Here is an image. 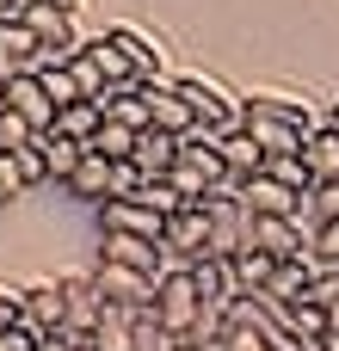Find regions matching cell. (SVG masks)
Masks as SVG:
<instances>
[{
	"instance_id": "cell-23",
	"label": "cell",
	"mask_w": 339,
	"mask_h": 351,
	"mask_svg": "<svg viewBox=\"0 0 339 351\" xmlns=\"http://www.w3.org/2000/svg\"><path fill=\"white\" fill-rule=\"evenodd\" d=\"M136 148H142V130H130V123H117V117H105V130L93 136V154H105L111 167L136 160Z\"/></svg>"
},
{
	"instance_id": "cell-18",
	"label": "cell",
	"mask_w": 339,
	"mask_h": 351,
	"mask_svg": "<svg viewBox=\"0 0 339 351\" xmlns=\"http://www.w3.org/2000/svg\"><path fill=\"white\" fill-rule=\"evenodd\" d=\"M136 167H142V179H173V167H179V136H167V130H142Z\"/></svg>"
},
{
	"instance_id": "cell-16",
	"label": "cell",
	"mask_w": 339,
	"mask_h": 351,
	"mask_svg": "<svg viewBox=\"0 0 339 351\" xmlns=\"http://www.w3.org/2000/svg\"><path fill=\"white\" fill-rule=\"evenodd\" d=\"M68 191H74L80 204H111V197H117V167H111L105 154H86L80 173L68 179Z\"/></svg>"
},
{
	"instance_id": "cell-19",
	"label": "cell",
	"mask_w": 339,
	"mask_h": 351,
	"mask_svg": "<svg viewBox=\"0 0 339 351\" xmlns=\"http://www.w3.org/2000/svg\"><path fill=\"white\" fill-rule=\"evenodd\" d=\"M93 351H136V308L105 302V321L93 327Z\"/></svg>"
},
{
	"instance_id": "cell-12",
	"label": "cell",
	"mask_w": 339,
	"mask_h": 351,
	"mask_svg": "<svg viewBox=\"0 0 339 351\" xmlns=\"http://www.w3.org/2000/svg\"><path fill=\"white\" fill-rule=\"evenodd\" d=\"M247 111H253V117H272V123H284V130H296V136H315V130H321L315 105H309V99H290V93H253Z\"/></svg>"
},
{
	"instance_id": "cell-42",
	"label": "cell",
	"mask_w": 339,
	"mask_h": 351,
	"mask_svg": "<svg viewBox=\"0 0 339 351\" xmlns=\"http://www.w3.org/2000/svg\"><path fill=\"white\" fill-rule=\"evenodd\" d=\"M6 80H12V74H6V68H0V99H6Z\"/></svg>"
},
{
	"instance_id": "cell-34",
	"label": "cell",
	"mask_w": 339,
	"mask_h": 351,
	"mask_svg": "<svg viewBox=\"0 0 339 351\" xmlns=\"http://www.w3.org/2000/svg\"><path fill=\"white\" fill-rule=\"evenodd\" d=\"M12 160H19V167H25V179H31V185H43V179H49V160H43V136H37V142H31V148H19V154H12Z\"/></svg>"
},
{
	"instance_id": "cell-33",
	"label": "cell",
	"mask_w": 339,
	"mask_h": 351,
	"mask_svg": "<svg viewBox=\"0 0 339 351\" xmlns=\"http://www.w3.org/2000/svg\"><path fill=\"white\" fill-rule=\"evenodd\" d=\"M315 265H339V222H321L315 228V253H309Z\"/></svg>"
},
{
	"instance_id": "cell-6",
	"label": "cell",
	"mask_w": 339,
	"mask_h": 351,
	"mask_svg": "<svg viewBox=\"0 0 339 351\" xmlns=\"http://www.w3.org/2000/svg\"><path fill=\"white\" fill-rule=\"evenodd\" d=\"M167 253H173V265L210 259V204H185V210L167 222Z\"/></svg>"
},
{
	"instance_id": "cell-5",
	"label": "cell",
	"mask_w": 339,
	"mask_h": 351,
	"mask_svg": "<svg viewBox=\"0 0 339 351\" xmlns=\"http://www.w3.org/2000/svg\"><path fill=\"white\" fill-rule=\"evenodd\" d=\"M99 234H136V241L167 247V216L148 210L142 197H111V204H99Z\"/></svg>"
},
{
	"instance_id": "cell-22",
	"label": "cell",
	"mask_w": 339,
	"mask_h": 351,
	"mask_svg": "<svg viewBox=\"0 0 339 351\" xmlns=\"http://www.w3.org/2000/svg\"><path fill=\"white\" fill-rule=\"evenodd\" d=\"M99 130H105V105H99V99H80V105H68V111L56 117V136H74V142H86V148H93Z\"/></svg>"
},
{
	"instance_id": "cell-2",
	"label": "cell",
	"mask_w": 339,
	"mask_h": 351,
	"mask_svg": "<svg viewBox=\"0 0 339 351\" xmlns=\"http://www.w3.org/2000/svg\"><path fill=\"white\" fill-rule=\"evenodd\" d=\"M154 315H161V327H167V333H179V339H191V333H198V321H204V296H198L191 265H173V271L154 284Z\"/></svg>"
},
{
	"instance_id": "cell-30",
	"label": "cell",
	"mask_w": 339,
	"mask_h": 351,
	"mask_svg": "<svg viewBox=\"0 0 339 351\" xmlns=\"http://www.w3.org/2000/svg\"><path fill=\"white\" fill-rule=\"evenodd\" d=\"M37 142V130L12 111V105H0V154H19V148H31Z\"/></svg>"
},
{
	"instance_id": "cell-43",
	"label": "cell",
	"mask_w": 339,
	"mask_h": 351,
	"mask_svg": "<svg viewBox=\"0 0 339 351\" xmlns=\"http://www.w3.org/2000/svg\"><path fill=\"white\" fill-rule=\"evenodd\" d=\"M185 351H222V346H185Z\"/></svg>"
},
{
	"instance_id": "cell-9",
	"label": "cell",
	"mask_w": 339,
	"mask_h": 351,
	"mask_svg": "<svg viewBox=\"0 0 339 351\" xmlns=\"http://www.w3.org/2000/svg\"><path fill=\"white\" fill-rule=\"evenodd\" d=\"M56 284H62V296H68V333H86V339H93V327L105 321V296H99L93 271H62Z\"/></svg>"
},
{
	"instance_id": "cell-31",
	"label": "cell",
	"mask_w": 339,
	"mask_h": 351,
	"mask_svg": "<svg viewBox=\"0 0 339 351\" xmlns=\"http://www.w3.org/2000/svg\"><path fill=\"white\" fill-rule=\"evenodd\" d=\"M68 68H74V80H80V93H86V99H105V93H111V80L99 74V62H93L86 49H80V56H74Z\"/></svg>"
},
{
	"instance_id": "cell-36",
	"label": "cell",
	"mask_w": 339,
	"mask_h": 351,
	"mask_svg": "<svg viewBox=\"0 0 339 351\" xmlns=\"http://www.w3.org/2000/svg\"><path fill=\"white\" fill-rule=\"evenodd\" d=\"M37 351H93V339H86V333H68V327H62V333H43V339H37Z\"/></svg>"
},
{
	"instance_id": "cell-20",
	"label": "cell",
	"mask_w": 339,
	"mask_h": 351,
	"mask_svg": "<svg viewBox=\"0 0 339 351\" xmlns=\"http://www.w3.org/2000/svg\"><path fill=\"white\" fill-rule=\"evenodd\" d=\"M241 130H247L272 160H284V154H303V148H309V136H296V130H284V123H272V117H253V111H247V123H241Z\"/></svg>"
},
{
	"instance_id": "cell-35",
	"label": "cell",
	"mask_w": 339,
	"mask_h": 351,
	"mask_svg": "<svg viewBox=\"0 0 339 351\" xmlns=\"http://www.w3.org/2000/svg\"><path fill=\"white\" fill-rule=\"evenodd\" d=\"M309 302L339 308V265H321V271H315V296H309Z\"/></svg>"
},
{
	"instance_id": "cell-13",
	"label": "cell",
	"mask_w": 339,
	"mask_h": 351,
	"mask_svg": "<svg viewBox=\"0 0 339 351\" xmlns=\"http://www.w3.org/2000/svg\"><path fill=\"white\" fill-rule=\"evenodd\" d=\"M25 327H37V333H62L68 327V296H62L56 278L25 284Z\"/></svg>"
},
{
	"instance_id": "cell-29",
	"label": "cell",
	"mask_w": 339,
	"mask_h": 351,
	"mask_svg": "<svg viewBox=\"0 0 339 351\" xmlns=\"http://www.w3.org/2000/svg\"><path fill=\"white\" fill-rule=\"evenodd\" d=\"M266 173H272V179H284V185H290V191H303V197L321 185V179H315V167H309V154H284V160H272Z\"/></svg>"
},
{
	"instance_id": "cell-32",
	"label": "cell",
	"mask_w": 339,
	"mask_h": 351,
	"mask_svg": "<svg viewBox=\"0 0 339 351\" xmlns=\"http://www.w3.org/2000/svg\"><path fill=\"white\" fill-rule=\"evenodd\" d=\"M31 191V179H25V167L12 160V154H0V204H19Z\"/></svg>"
},
{
	"instance_id": "cell-14",
	"label": "cell",
	"mask_w": 339,
	"mask_h": 351,
	"mask_svg": "<svg viewBox=\"0 0 339 351\" xmlns=\"http://www.w3.org/2000/svg\"><path fill=\"white\" fill-rule=\"evenodd\" d=\"M37 62H43L37 31L25 19H0V68L6 74H37Z\"/></svg>"
},
{
	"instance_id": "cell-4",
	"label": "cell",
	"mask_w": 339,
	"mask_h": 351,
	"mask_svg": "<svg viewBox=\"0 0 339 351\" xmlns=\"http://www.w3.org/2000/svg\"><path fill=\"white\" fill-rule=\"evenodd\" d=\"M99 259L105 265H124V271H142V278H167L173 271V253L161 241H136V234H99Z\"/></svg>"
},
{
	"instance_id": "cell-21",
	"label": "cell",
	"mask_w": 339,
	"mask_h": 351,
	"mask_svg": "<svg viewBox=\"0 0 339 351\" xmlns=\"http://www.w3.org/2000/svg\"><path fill=\"white\" fill-rule=\"evenodd\" d=\"M99 105H105V117H117V123H130V130H154V117H148V86H117V93H105Z\"/></svg>"
},
{
	"instance_id": "cell-38",
	"label": "cell",
	"mask_w": 339,
	"mask_h": 351,
	"mask_svg": "<svg viewBox=\"0 0 339 351\" xmlns=\"http://www.w3.org/2000/svg\"><path fill=\"white\" fill-rule=\"evenodd\" d=\"M25 6L31 0H0V19H25Z\"/></svg>"
},
{
	"instance_id": "cell-26",
	"label": "cell",
	"mask_w": 339,
	"mask_h": 351,
	"mask_svg": "<svg viewBox=\"0 0 339 351\" xmlns=\"http://www.w3.org/2000/svg\"><path fill=\"white\" fill-rule=\"evenodd\" d=\"M86 56H93L99 74L111 80V93H117V86H136V74H130V62H124V49H117L111 37H86Z\"/></svg>"
},
{
	"instance_id": "cell-3",
	"label": "cell",
	"mask_w": 339,
	"mask_h": 351,
	"mask_svg": "<svg viewBox=\"0 0 339 351\" xmlns=\"http://www.w3.org/2000/svg\"><path fill=\"white\" fill-rule=\"evenodd\" d=\"M241 204H247V216H253V222H303V210H309V197H303V191H290V185H284V179H272V173L247 179V185H241Z\"/></svg>"
},
{
	"instance_id": "cell-39",
	"label": "cell",
	"mask_w": 339,
	"mask_h": 351,
	"mask_svg": "<svg viewBox=\"0 0 339 351\" xmlns=\"http://www.w3.org/2000/svg\"><path fill=\"white\" fill-rule=\"evenodd\" d=\"M315 346H321V351H339V333H327V339H315Z\"/></svg>"
},
{
	"instance_id": "cell-15",
	"label": "cell",
	"mask_w": 339,
	"mask_h": 351,
	"mask_svg": "<svg viewBox=\"0 0 339 351\" xmlns=\"http://www.w3.org/2000/svg\"><path fill=\"white\" fill-rule=\"evenodd\" d=\"M148 117H154V130H167V136H191V130H198V111L185 105V93H179L173 80L148 86Z\"/></svg>"
},
{
	"instance_id": "cell-41",
	"label": "cell",
	"mask_w": 339,
	"mask_h": 351,
	"mask_svg": "<svg viewBox=\"0 0 339 351\" xmlns=\"http://www.w3.org/2000/svg\"><path fill=\"white\" fill-rule=\"evenodd\" d=\"M327 130H339V99H334V111H327Z\"/></svg>"
},
{
	"instance_id": "cell-40",
	"label": "cell",
	"mask_w": 339,
	"mask_h": 351,
	"mask_svg": "<svg viewBox=\"0 0 339 351\" xmlns=\"http://www.w3.org/2000/svg\"><path fill=\"white\" fill-rule=\"evenodd\" d=\"M327 333H339V308H327Z\"/></svg>"
},
{
	"instance_id": "cell-10",
	"label": "cell",
	"mask_w": 339,
	"mask_h": 351,
	"mask_svg": "<svg viewBox=\"0 0 339 351\" xmlns=\"http://www.w3.org/2000/svg\"><path fill=\"white\" fill-rule=\"evenodd\" d=\"M93 284H99V296L105 302H117V308H154V278H142V271H124V265H93Z\"/></svg>"
},
{
	"instance_id": "cell-37",
	"label": "cell",
	"mask_w": 339,
	"mask_h": 351,
	"mask_svg": "<svg viewBox=\"0 0 339 351\" xmlns=\"http://www.w3.org/2000/svg\"><path fill=\"white\" fill-rule=\"evenodd\" d=\"M37 6H56V12H68V19H80V6H86V0H37Z\"/></svg>"
},
{
	"instance_id": "cell-28",
	"label": "cell",
	"mask_w": 339,
	"mask_h": 351,
	"mask_svg": "<svg viewBox=\"0 0 339 351\" xmlns=\"http://www.w3.org/2000/svg\"><path fill=\"white\" fill-rule=\"evenodd\" d=\"M37 80H43V93L56 99V111H68V105H80L86 93H80V80H74V68L62 62V68H37Z\"/></svg>"
},
{
	"instance_id": "cell-25",
	"label": "cell",
	"mask_w": 339,
	"mask_h": 351,
	"mask_svg": "<svg viewBox=\"0 0 339 351\" xmlns=\"http://www.w3.org/2000/svg\"><path fill=\"white\" fill-rule=\"evenodd\" d=\"M235 278H241V296H266L272 278H278V259H266L259 247H247V253H235Z\"/></svg>"
},
{
	"instance_id": "cell-24",
	"label": "cell",
	"mask_w": 339,
	"mask_h": 351,
	"mask_svg": "<svg viewBox=\"0 0 339 351\" xmlns=\"http://www.w3.org/2000/svg\"><path fill=\"white\" fill-rule=\"evenodd\" d=\"M86 154H93V148H86V142H74V136H56V130L43 136V160H49V179H62V185L80 173V160H86Z\"/></svg>"
},
{
	"instance_id": "cell-7",
	"label": "cell",
	"mask_w": 339,
	"mask_h": 351,
	"mask_svg": "<svg viewBox=\"0 0 339 351\" xmlns=\"http://www.w3.org/2000/svg\"><path fill=\"white\" fill-rule=\"evenodd\" d=\"M105 37L124 49V62H130L136 86H161V80H167V56H161V43H154V37H142L136 25H111Z\"/></svg>"
},
{
	"instance_id": "cell-8",
	"label": "cell",
	"mask_w": 339,
	"mask_h": 351,
	"mask_svg": "<svg viewBox=\"0 0 339 351\" xmlns=\"http://www.w3.org/2000/svg\"><path fill=\"white\" fill-rule=\"evenodd\" d=\"M0 105H12V111H19L37 136H49V130H56V117H62V111H56V99L43 93V80H37V74H12Z\"/></svg>"
},
{
	"instance_id": "cell-17",
	"label": "cell",
	"mask_w": 339,
	"mask_h": 351,
	"mask_svg": "<svg viewBox=\"0 0 339 351\" xmlns=\"http://www.w3.org/2000/svg\"><path fill=\"white\" fill-rule=\"evenodd\" d=\"M222 167H229V179H241V185H247V179H259V173L272 167V154H266L247 130H235V136H222Z\"/></svg>"
},
{
	"instance_id": "cell-1",
	"label": "cell",
	"mask_w": 339,
	"mask_h": 351,
	"mask_svg": "<svg viewBox=\"0 0 339 351\" xmlns=\"http://www.w3.org/2000/svg\"><path fill=\"white\" fill-rule=\"evenodd\" d=\"M173 86H179V93H185V105L198 111V130L235 136V130L247 123V99H235L229 86H216V80H204V74H179Z\"/></svg>"
},
{
	"instance_id": "cell-27",
	"label": "cell",
	"mask_w": 339,
	"mask_h": 351,
	"mask_svg": "<svg viewBox=\"0 0 339 351\" xmlns=\"http://www.w3.org/2000/svg\"><path fill=\"white\" fill-rule=\"evenodd\" d=\"M136 351H185V339L167 333L154 308H136Z\"/></svg>"
},
{
	"instance_id": "cell-11",
	"label": "cell",
	"mask_w": 339,
	"mask_h": 351,
	"mask_svg": "<svg viewBox=\"0 0 339 351\" xmlns=\"http://www.w3.org/2000/svg\"><path fill=\"white\" fill-rule=\"evenodd\" d=\"M191 278H198V296H204V308H210V315H229V308L241 302L235 259H198V265H191Z\"/></svg>"
}]
</instances>
